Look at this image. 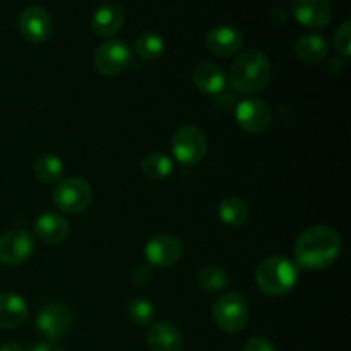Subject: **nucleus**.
<instances>
[{"label": "nucleus", "instance_id": "1", "mask_svg": "<svg viewBox=\"0 0 351 351\" xmlns=\"http://www.w3.org/2000/svg\"><path fill=\"white\" fill-rule=\"evenodd\" d=\"M339 252H341V239L335 230L324 225L311 226L302 232L295 242V259L304 269H326L335 264Z\"/></svg>", "mask_w": 351, "mask_h": 351}, {"label": "nucleus", "instance_id": "2", "mask_svg": "<svg viewBox=\"0 0 351 351\" xmlns=\"http://www.w3.org/2000/svg\"><path fill=\"white\" fill-rule=\"evenodd\" d=\"M271 62L263 51L247 50L233 60L230 69V84L240 95H254L269 84Z\"/></svg>", "mask_w": 351, "mask_h": 351}, {"label": "nucleus", "instance_id": "3", "mask_svg": "<svg viewBox=\"0 0 351 351\" xmlns=\"http://www.w3.org/2000/svg\"><path fill=\"white\" fill-rule=\"evenodd\" d=\"M298 281V271L290 259L281 256L267 257L256 271V283L264 295L283 297L293 290Z\"/></svg>", "mask_w": 351, "mask_h": 351}, {"label": "nucleus", "instance_id": "4", "mask_svg": "<svg viewBox=\"0 0 351 351\" xmlns=\"http://www.w3.org/2000/svg\"><path fill=\"white\" fill-rule=\"evenodd\" d=\"M53 204L67 215L84 213L93 202V189L82 178H64L51 192Z\"/></svg>", "mask_w": 351, "mask_h": 351}, {"label": "nucleus", "instance_id": "5", "mask_svg": "<svg viewBox=\"0 0 351 351\" xmlns=\"http://www.w3.org/2000/svg\"><path fill=\"white\" fill-rule=\"evenodd\" d=\"M249 319V308L239 293H225L213 304V321L221 331L235 335L242 331Z\"/></svg>", "mask_w": 351, "mask_h": 351}, {"label": "nucleus", "instance_id": "6", "mask_svg": "<svg viewBox=\"0 0 351 351\" xmlns=\"http://www.w3.org/2000/svg\"><path fill=\"white\" fill-rule=\"evenodd\" d=\"M171 151L178 163L192 167L206 156L208 141L201 129L195 125H184L171 137Z\"/></svg>", "mask_w": 351, "mask_h": 351}, {"label": "nucleus", "instance_id": "7", "mask_svg": "<svg viewBox=\"0 0 351 351\" xmlns=\"http://www.w3.org/2000/svg\"><path fill=\"white\" fill-rule=\"evenodd\" d=\"M36 329L48 343L60 341L72 328V312L60 302L47 304L36 317Z\"/></svg>", "mask_w": 351, "mask_h": 351}, {"label": "nucleus", "instance_id": "8", "mask_svg": "<svg viewBox=\"0 0 351 351\" xmlns=\"http://www.w3.org/2000/svg\"><path fill=\"white\" fill-rule=\"evenodd\" d=\"M95 67L99 74L106 77L122 74L132 62V51L129 45L120 40H106L96 48L95 51Z\"/></svg>", "mask_w": 351, "mask_h": 351}, {"label": "nucleus", "instance_id": "9", "mask_svg": "<svg viewBox=\"0 0 351 351\" xmlns=\"http://www.w3.org/2000/svg\"><path fill=\"white\" fill-rule=\"evenodd\" d=\"M34 252V240L24 230H9L0 237V263L7 266L24 264Z\"/></svg>", "mask_w": 351, "mask_h": 351}, {"label": "nucleus", "instance_id": "10", "mask_svg": "<svg viewBox=\"0 0 351 351\" xmlns=\"http://www.w3.org/2000/svg\"><path fill=\"white\" fill-rule=\"evenodd\" d=\"M237 123L249 134H263L271 125V110L263 99L247 98L235 110Z\"/></svg>", "mask_w": 351, "mask_h": 351}, {"label": "nucleus", "instance_id": "11", "mask_svg": "<svg viewBox=\"0 0 351 351\" xmlns=\"http://www.w3.org/2000/svg\"><path fill=\"white\" fill-rule=\"evenodd\" d=\"M182 252L184 249H182L180 240L168 233L153 237L144 247V256H146L147 263L154 267H161V269L177 264L180 261Z\"/></svg>", "mask_w": 351, "mask_h": 351}, {"label": "nucleus", "instance_id": "12", "mask_svg": "<svg viewBox=\"0 0 351 351\" xmlns=\"http://www.w3.org/2000/svg\"><path fill=\"white\" fill-rule=\"evenodd\" d=\"M19 33L29 43H43L51 34V17L43 7L29 5L19 16Z\"/></svg>", "mask_w": 351, "mask_h": 351}, {"label": "nucleus", "instance_id": "13", "mask_svg": "<svg viewBox=\"0 0 351 351\" xmlns=\"http://www.w3.org/2000/svg\"><path fill=\"white\" fill-rule=\"evenodd\" d=\"M291 12L302 26L319 29L331 23L332 7L329 0H293Z\"/></svg>", "mask_w": 351, "mask_h": 351}, {"label": "nucleus", "instance_id": "14", "mask_svg": "<svg viewBox=\"0 0 351 351\" xmlns=\"http://www.w3.org/2000/svg\"><path fill=\"white\" fill-rule=\"evenodd\" d=\"M243 43V36L233 26H216L206 36V47L211 53L218 57H232L240 50Z\"/></svg>", "mask_w": 351, "mask_h": 351}, {"label": "nucleus", "instance_id": "15", "mask_svg": "<svg viewBox=\"0 0 351 351\" xmlns=\"http://www.w3.org/2000/svg\"><path fill=\"white\" fill-rule=\"evenodd\" d=\"M123 23H125V14L122 7L115 2H106L101 3L93 14L91 29L98 36H113L122 29Z\"/></svg>", "mask_w": 351, "mask_h": 351}, {"label": "nucleus", "instance_id": "16", "mask_svg": "<svg viewBox=\"0 0 351 351\" xmlns=\"http://www.w3.org/2000/svg\"><path fill=\"white\" fill-rule=\"evenodd\" d=\"M195 88L204 95H219L226 88V74L215 62H202L192 74Z\"/></svg>", "mask_w": 351, "mask_h": 351}, {"label": "nucleus", "instance_id": "17", "mask_svg": "<svg viewBox=\"0 0 351 351\" xmlns=\"http://www.w3.org/2000/svg\"><path fill=\"white\" fill-rule=\"evenodd\" d=\"M69 230L71 226H69L67 219L57 213H43L34 221V232H36L38 239L50 245L64 242L69 237Z\"/></svg>", "mask_w": 351, "mask_h": 351}, {"label": "nucleus", "instance_id": "18", "mask_svg": "<svg viewBox=\"0 0 351 351\" xmlns=\"http://www.w3.org/2000/svg\"><path fill=\"white\" fill-rule=\"evenodd\" d=\"M147 345L151 351H182L184 338L170 322H158L147 332Z\"/></svg>", "mask_w": 351, "mask_h": 351}, {"label": "nucleus", "instance_id": "19", "mask_svg": "<svg viewBox=\"0 0 351 351\" xmlns=\"http://www.w3.org/2000/svg\"><path fill=\"white\" fill-rule=\"evenodd\" d=\"M27 319V304L17 293H0V329H16Z\"/></svg>", "mask_w": 351, "mask_h": 351}, {"label": "nucleus", "instance_id": "20", "mask_svg": "<svg viewBox=\"0 0 351 351\" xmlns=\"http://www.w3.org/2000/svg\"><path fill=\"white\" fill-rule=\"evenodd\" d=\"M295 53L305 64H319L328 55V41L319 34H305L295 43Z\"/></svg>", "mask_w": 351, "mask_h": 351}, {"label": "nucleus", "instance_id": "21", "mask_svg": "<svg viewBox=\"0 0 351 351\" xmlns=\"http://www.w3.org/2000/svg\"><path fill=\"white\" fill-rule=\"evenodd\" d=\"M218 215L225 225L242 226L249 219V206L240 197H226L219 204Z\"/></svg>", "mask_w": 351, "mask_h": 351}, {"label": "nucleus", "instance_id": "22", "mask_svg": "<svg viewBox=\"0 0 351 351\" xmlns=\"http://www.w3.org/2000/svg\"><path fill=\"white\" fill-rule=\"evenodd\" d=\"M34 177L41 182V184H55L62 178L64 173V163L55 154H41L33 165Z\"/></svg>", "mask_w": 351, "mask_h": 351}, {"label": "nucleus", "instance_id": "23", "mask_svg": "<svg viewBox=\"0 0 351 351\" xmlns=\"http://www.w3.org/2000/svg\"><path fill=\"white\" fill-rule=\"evenodd\" d=\"M141 170L151 180H165L173 171V161L163 153H149L141 163Z\"/></svg>", "mask_w": 351, "mask_h": 351}, {"label": "nucleus", "instance_id": "24", "mask_svg": "<svg viewBox=\"0 0 351 351\" xmlns=\"http://www.w3.org/2000/svg\"><path fill=\"white\" fill-rule=\"evenodd\" d=\"M136 51L143 60H156L165 51L163 38L156 33H143L136 40Z\"/></svg>", "mask_w": 351, "mask_h": 351}, {"label": "nucleus", "instance_id": "25", "mask_svg": "<svg viewBox=\"0 0 351 351\" xmlns=\"http://www.w3.org/2000/svg\"><path fill=\"white\" fill-rule=\"evenodd\" d=\"M230 276L225 269L218 266H208L197 274L199 288L206 291H219L228 287Z\"/></svg>", "mask_w": 351, "mask_h": 351}, {"label": "nucleus", "instance_id": "26", "mask_svg": "<svg viewBox=\"0 0 351 351\" xmlns=\"http://www.w3.org/2000/svg\"><path fill=\"white\" fill-rule=\"evenodd\" d=\"M127 312H129V317L134 324L141 326V328H146L156 317V308L151 304L147 298H134L127 305Z\"/></svg>", "mask_w": 351, "mask_h": 351}, {"label": "nucleus", "instance_id": "27", "mask_svg": "<svg viewBox=\"0 0 351 351\" xmlns=\"http://www.w3.org/2000/svg\"><path fill=\"white\" fill-rule=\"evenodd\" d=\"M335 47L343 57L351 55V23L345 21L335 33Z\"/></svg>", "mask_w": 351, "mask_h": 351}, {"label": "nucleus", "instance_id": "28", "mask_svg": "<svg viewBox=\"0 0 351 351\" xmlns=\"http://www.w3.org/2000/svg\"><path fill=\"white\" fill-rule=\"evenodd\" d=\"M151 278H153V271L146 264H137V266H134L130 269V281L136 287H144V285L149 283Z\"/></svg>", "mask_w": 351, "mask_h": 351}, {"label": "nucleus", "instance_id": "29", "mask_svg": "<svg viewBox=\"0 0 351 351\" xmlns=\"http://www.w3.org/2000/svg\"><path fill=\"white\" fill-rule=\"evenodd\" d=\"M242 351H276V350H274L273 343H271L269 339L256 336V338H250L249 341L243 345Z\"/></svg>", "mask_w": 351, "mask_h": 351}, {"label": "nucleus", "instance_id": "30", "mask_svg": "<svg viewBox=\"0 0 351 351\" xmlns=\"http://www.w3.org/2000/svg\"><path fill=\"white\" fill-rule=\"evenodd\" d=\"M29 351H62V350L58 348L57 345H53V343L43 341V343H36V345L31 346Z\"/></svg>", "mask_w": 351, "mask_h": 351}, {"label": "nucleus", "instance_id": "31", "mask_svg": "<svg viewBox=\"0 0 351 351\" xmlns=\"http://www.w3.org/2000/svg\"><path fill=\"white\" fill-rule=\"evenodd\" d=\"M0 351H24V348L19 343H5V345L0 346Z\"/></svg>", "mask_w": 351, "mask_h": 351}]
</instances>
